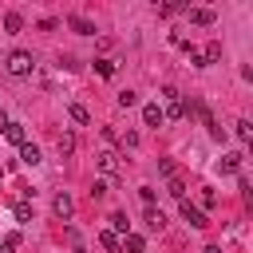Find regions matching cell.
<instances>
[{
  "instance_id": "1",
  "label": "cell",
  "mask_w": 253,
  "mask_h": 253,
  "mask_svg": "<svg viewBox=\"0 0 253 253\" xmlns=\"http://www.w3.org/2000/svg\"><path fill=\"white\" fill-rule=\"evenodd\" d=\"M32 67H36V59H32V51H12V55H8V71H12L16 79H24V75H32Z\"/></svg>"
},
{
  "instance_id": "2",
  "label": "cell",
  "mask_w": 253,
  "mask_h": 253,
  "mask_svg": "<svg viewBox=\"0 0 253 253\" xmlns=\"http://www.w3.org/2000/svg\"><path fill=\"white\" fill-rule=\"evenodd\" d=\"M162 95H166V111H162V115H170V119H186V103H182V95H178L174 87H166Z\"/></svg>"
},
{
  "instance_id": "3",
  "label": "cell",
  "mask_w": 253,
  "mask_h": 253,
  "mask_svg": "<svg viewBox=\"0 0 253 253\" xmlns=\"http://www.w3.org/2000/svg\"><path fill=\"white\" fill-rule=\"evenodd\" d=\"M51 210H55V217H59V221H71V213H75V202H71V194H63V190H59V194L51 198Z\"/></svg>"
},
{
  "instance_id": "4",
  "label": "cell",
  "mask_w": 253,
  "mask_h": 253,
  "mask_svg": "<svg viewBox=\"0 0 253 253\" xmlns=\"http://www.w3.org/2000/svg\"><path fill=\"white\" fill-rule=\"evenodd\" d=\"M182 217H186L194 229H206V225H210V221H206V213H202L198 206H190V202H182Z\"/></svg>"
},
{
  "instance_id": "5",
  "label": "cell",
  "mask_w": 253,
  "mask_h": 253,
  "mask_svg": "<svg viewBox=\"0 0 253 253\" xmlns=\"http://www.w3.org/2000/svg\"><path fill=\"white\" fill-rule=\"evenodd\" d=\"M162 119H166V115H162L158 103H146V107H142V126H162Z\"/></svg>"
},
{
  "instance_id": "6",
  "label": "cell",
  "mask_w": 253,
  "mask_h": 253,
  "mask_svg": "<svg viewBox=\"0 0 253 253\" xmlns=\"http://www.w3.org/2000/svg\"><path fill=\"white\" fill-rule=\"evenodd\" d=\"M186 12H190V24H198V28L213 24V8H186Z\"/></svg>"
},
{
  "instance_id": "7",
  "label": "cell",
  "mask_w": 253,
  "mask_h": 253,
  "mask_svg": "<svg viewBox=\"0 0 253 253\" xmlns=\"http://www.w3.org/2000/svg\"><path fill=\"white\" fill-rule=\"evenodd\" d=\"M146 229H154V233H162V229H166V213L150 206V210H146Z\"/></svg>"
},
{
  "instance_id": "8",
  "label": "cell",
  "mask_w": 253,
  "mask_h": 253,
  "mask_svg": "<svg viewBox=\"0 0 253 253\" xmlns=\"http://www.w3.org/2000/svg\"><path fill=\"white\" fill-rule=\"evenodd\" d=\"M67 115H71V123H79V126H87V123H91V111H87L83 103H71V107H67Z\"/></svg>"
},
{
  "instance_id": "9",
  "label": "cell",
  "mask_w": 253,
  "mask_h": 253,
  "mask_svg": "<svg viewBox=\"0 0 253 253\" xmlns=\"http://www.w3.org/2000/svg\"><path fill=\"white\" fill-rule=\"evenodd\" d=\"M4 138H8V142H16V146H24V142H28V134H24V126H20V123H8V126H4Z\"/></svg>"
},
{
  "instance_id": "10",
  "label": "cell",
  "mask_w": 253,
  "mask_h": 253,
  "mask_svg": "<svg viewBox=\"0 0 253 253\" xmlns=\"http://www.w3.org/2000/svg\"><path fill=\"white\" fill-rule=\"evenodd\" d=\"M20 162H24V166H36V162H40V146H36V142H24V146H20Z\"/></svg>"
},
{
  "instance_id": "11",
  "label": "cell",
  "mask_w": 253,
  "mask_h": 253,
  "mask_svg": "<svg viewBox=\"0 0 253 253\" xmlns=\"http://www.w3.org/2000/svg\"><path fill=\"white\" fill-rule=\"evenodd\" d=\"M217 170H221V174H237V170H241V154H237V150L225 154V158L217 162Z\"/></svg>"
},
{
  "instance_id": "12",
  "label": "cell",
  "mask_w": 253,
  "mask_h": 253,
  "mask_svg": "<svg viewBox=\"0 0 253 253\" xmlns=\"http://www.w3.org/2000/svg\"><path fill=\"white\" fill-rule=\"evenodd\" d=\"M67 24H71L79 36H95V24H91V20H83V16H67Z\"/></svg>"
},
{
  "instance_id": "13",
  "label": "cell",
  "mask_w": 253,
  "mask_h": 253,
  "mask_svg": "<svg viewBox=\"0 0 253 253\" xmlns=\"http://www.w3.org/2000/svg\"><path fill=\"white\" fill-rule=\"evenodd\" d=\"M217 59H221V43H217V40H210V43H206V51H202V63L210 67V63H217Z\"/></svg>"
},
{
  "instance_id": "14",
  "label": "cell",
  "mask_w": 253,
  "mask_h": 253,
  "mask_svg": "<svg viewBox=\"0 0 253 253\" xmlns=\"http://www.w3.org/2000/svg\"><path fill=\"white\" fill-rule=\"evenodd\" d=\"M99 170H103V174H115V170H119V154L103 150V154H99Z\"/></svg>"
},
{
  "instance_id": "15",
  "label": "cell",
  "mask_w": 253,
  "mask_h": 253,
  "mask_svg": "<svg viewBox=\"0 0 253 253\" xmlns=\"http://www.w3.org/2000/svg\"><path fill=\"white\" fill-rule=\"evenodd\" d=\"M119 245H123V249H130V253H142V249H146V241H142L138 233H126V241H119Z\"/></svg>"
},
{
  "instance_id": "16",
  "label": "cell",
  "mask_w": 253,
  "mask_h": 253,
  "mask_svg": "<svg viewBox=\"0 0 253 253\" xmlns=\"http://www.w3.org/2000/svg\"><path fill=\"white\" fill-rule=\"evenodd\" d=\"M20 28H24V16L20 12H8L4 16V32H20Z\"/></svg>"
},
{
  "instance_id": "17",
  "label": "cell",
  "mask_w": 253,
  "mask_h": 253,
  "mask_svg": "<svg viewBox=\"0 0 253 253\" xmlns=\"http://www.w3.org/2000/svg\"><path fill=\"white\" fill-rule=\"evenodd\" d=\"M115 103H119V107L126 111V107H134V103H138V95H134V91L126 87V91H119V95H115Z\"/></svg>"
},
{
  "instance_id": "18",
  "label": "cell",
  "mask_w": 253,
  "mask_h": 253,
  "mask_svg": "<svg viewBox=\"0 0 253 253\" xmlns=\"http://www.w3.org/2000/svg\"><path fill=\"white\" fill-rule=\"evenodd\" d=\"M12 213H16V221H32V202H16Z\"/></svg>"
},
{
  "instance_id": "19",
  "label": "cell",
  "mask_w": 253,
  "mask_h": 253,
  "mask_svg": "<svg viewBox=\"0 0 253 253\" xmlns=\"http://www.w3.org/2000/svg\"><path fill=\"white\" fill-rule=\"evenodd\" d=\"M99 245L115 253V249H119V233H111V229H103V233H99Z\"/></svg>"
},
{
  "instance_id": "20",
  "label": "cell",
  "mask_w": 253,
  "mask_h": 253,
  "mask_svg": "<svg viewBox=\"0 0 253 253\" xmlns=\"http://www.w3.org/2000/svg\"><path fill=\"white\" fill-rule=\"evenodd\" d=\"M95 71H99L103 79H111V75H115V59H95Z\"/></svg>"
},
{
  "instance_id": "21",
  "label": "cell",
  "mask_w": 253,
  "mask_h": 253,
  "mask_svg": "<svg viewBox=\"0 0 253 253\" xmlns=\"http://www.w3.org/2000/svg\"><path fill=\"white\" fill-rule=\"evenodd\" d=\"M233 126H237V138H245V142L253 138V123H249V119H237Z\"/></svg>"
},
{
  "instance_id": "22",
  "label": "cell",
  "mask_w": 253,
  "mask_h": 253,
  "mask_svg": "<svg viewBox=\"0 0 253 253\" xmlns=\"http://www.w3.org/2000/svg\"><path fill=\"white\" fill-rule=\"evenodd\" d=\"M170 194H174L178 202H186V182H182V178H170Z\"/></svg>"
},
{
  "instance_id": "23",
  "label": "cell",
  "mask_w": 253,
  "mask_h": 253,
  "mask_svg": "<svg viewBox=\"0 0 253 253\" xmlns=\"http://www.w3.org/2000/svg\"><path fill=\"white\" fill-rule=\"evenodd\" d=\"M111 225H115L111 233H126V225H130V221H126V213H111Z\"/></svg>"
},
{
  "instance_id": "24",
  "label": "cell",
  "mask_w": 253,
  "mask_h": 253,
  "mask_svg": "<svg viewBox=\"0 0 253 253\" xmlns=\"http://www.w3.org/2000/svg\"><path fill=\"white\" fill-rule=\"evenodd\" d=\"M75 150V138L71 134H59V154H71Z\"/></svg>"
},
{
  "instance_id": "25",
  "label": "cell",
  "mask_w": 253,
  "mask_h": 253,
  "mask_svg": "<svg viewBox=\"0 0 253 253\" xmlns=\"http://www.w3.org/2000/svg\"><path fill=\"white\" fill-rule=\"evenodd\" d=\"M138 198H142V202H146V210H150V206H154V190H150V186H142V190H138Z\"/></svg>"
},
{
  "instance_id": "26",
  "label": "cell",
  "mask_w": 253,
  "mask_h": 253,
  "mask_svg": "<svg viewBox=\"0 0 253 253\" xmlns=\"http://www.w3.org/2000/svg\"><path fill=\"white\" fill-rule=\"evenodd\" d=\"M158 170H162L166 178H174V162H170V158H162V162H158Z\"/></svg>"
},
{
  "instance_id": "27",
  "label": "cell",
  "mask_w": 253,
  "mask_h": 253,
  "mask_svg": "<svg viewBox=\"0 0 253 253\" xmlns=\"http://www.w3.org/2000/svg\"><path fill=\"white\" fill-rule=\"evenodd\" d=\"M107 194V182H91V198H103Z\"/></svg>"
},
{
  "instance_id": "28",
  "label": "cell",
  "mask_w": 253,
  "mask_h": 253,
  "mask_svg": "<svg viewBox=\"0 0 253 253\" xmlns=\"http://www.w3.org/2000/svg\"><path fill=\"white\" fill-rule=\"evenodd\" d=\"M213 202H217V198H213V190H202V206H206V210H213Z\"/></svg>"
},
{
  "instance_id": "29",
  "label": "cell",
  "mask_w": 253,
  "mask_h": 253,
  "mask_svg": "<svg viewBox=\"0 0 253 253\" xmlns=\"http://www.w3.org/2000/svg\"><path fill=\"white\" fill-rule=\"evenodd\" d=\"M4 126H8V115H4V111H0V130H4Z\"/></svg>"
},
{
  "instance_id": "30",
  "label": "cell",
  "mask_w": 253,
  "mask_h": 253,
  "mask_svg": "<svg viewBox=\"0 0 253 253\" xmlns=\"http://www.w3.org/2000/svg\"><path fill=\"white\" fill-rule=\"evenodd\" d=\"M206 253H221V249H217V245H206Z\"/></svg>"
},
{
  "instance_id": "31",
  "label": "cell",
  "mask_w": 253,
  "mask_h": 253,
  "mask_svg": "<svg viewBox=\"0 0 253 253\" xmlns=\"http://www.w3.org/2000/svg\"><path fill=\"white\" fill-rule=\"evenodd\" d=\"M12 249H16V245H0V253H12Z\"/></svg>"
},
{
  "instance_id": "32",
  "label": "cell",
  "mask_w": 253,
  "mask_h": 253,
  "mask_svg": "<svg viewBox=\"0 0 253 253\" xmlns=\"http://www.w3.org/2000/svg\"><path fill=\"white\" fill-rule=\"evenodd\" d=\"M0 182H4V170H0Z\"/></svg>"
}]
</instances>
